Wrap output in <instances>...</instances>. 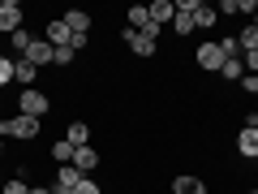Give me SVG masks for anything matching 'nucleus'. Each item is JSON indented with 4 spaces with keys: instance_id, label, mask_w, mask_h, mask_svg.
Returning a JSON list of instances; mask_svg holds the SVG:
<instances>
[{
    "instance_id": "2",
    "label": "nucleus",
    "mask_w": 258,
    "mask_h": 194,
    "mask_svg": "<svg viewBox=\"0 0 258 194\" xmlns=\"http://www.w3.org/2000/svg\"><path fill=\"white\" fill-rule=\"evenodd\" d=\"M18 112H22V117L43 121L47 112H52V95H47V91H39V86H30V91H18Z\"/></svg>"
},
{
    "instance_id": "22",
    "label": "nucleus",
    "mask_w": 258,
    "mask_h": 194,
    "mask_svg": "<svg viewBox=\"0 0 258 194\" xmlns=\"http://www.w3.org/2000/svg\"><path fill=\"white\" fill-rule=\"evenodd\" d=\"M0 194H30V185H26V177H9L0 185Z\"/></svg>"
},
{
    "instance_id": "33",
    "label": "nucleus",
    "mask_w": 258,
    "mask_h": 194,
    "mask_svg": "<svg viewBox=\"0 0 258 194\" xmlns=\"http://www.w3.org/2000/svg\"><path fill=\"white\" fill-rule=\"evenodd\" d=\"M245 194H258V185H249V190H245Z\"/></svg>"
},
{
    "instance_id": "6",
    "label": "nucleus",
    "mask_w": 258,
    "mask_h": 194,
    "mask_svg": "<svg viewBox=\"0 0 258 194\" xmlns=\"http://www.w3.org/2000/svg\"><path fill=\"white\" fill-rule=\"evenodd\" d=\"M78 185H82V173H78L74 164H60V168H56V181L47 185V190H52V194H74Z\"/></svg>"
},
{
    "instance_id": "20",
    "label": "nucleus",
    "mask_w": 258,
    "mask_h": 194,
    "mask_svg": "<svg viewBox=\"0 0 258 194\" xmlns=\"http://www.w3.org/2000/svg\"><path fill=\"white\" fill-rule=\"evenodd\" d=\"M237 43H241V52H258V26L245 22V26L237 30Z\"/></svg>"
},
{
    "instance_id": "9",
    "label": "nucleus",
    "mask_w": 258,
    "mask_h": 194,
    "mask_svg": "<svg viewBox=\"0 0 258 194\" xmlns=\"http://www.w3.org/2000/svg\"><path fill=\"white\" fill-rule=\"evenodd\" d=\"M237 156L241 160H258V129H249V125L237 129Z\"/></svg>"
},
{
    "instance_id": "12",
    "label": "nucleus",
    "mask_w": 258,
    "mask_h": 194,
    "mask_svg": "<svg viewBox=\"0 0 258 194\" xmlns=\"http://www.w3.org/2000/svg\"><path fill=\"white\" fill-rule=\"evenodd\" d=\"M172 194H207V181L194 173H181V177H172Z\"/></svg>"
},
{
    "instance_id": "28",
    "label": "nucleus",
    "mask_w": 258,
    "mask_h": 194,
    "mask_svg": "<svg viewBox=\"0 0 258 194\" xmlns=\"http://www.w3.org/2000/svg\"><path fill=\"white\" fill-rule=\"evenodd\" d=\"M241 65H245V74H258V52H241Z\"/></svg>"
},
{
    "instance_id": "30",
    "label": "nucleus",
    "mask_w": 258,
    "mask_h": 194,
    "mask_svg": "<svg viewBox=\"0 0 258 194\" xmlns=\"http://www.w3.org/2000/svg\"><path fill=\"white\" fill-rule=\"evenodd\" d=\"M237 13H249V18H254V13H258V0H237Z\"/></svg>"
},
{
    "instance_id": "10",
    "label": "nucleus",
    "mask_w": 258,
    "mask_h": 194,
    "mask_svg": "<svg viewBox=\"0 0 258 194\" xmlns=\"http://www.w3.org/2000/svg\"><path fill=\"white\" fill-rule=\"evenodd\" d=\"M60 22L74 30V35H91V22H95V18H91L86 9H64V13H60Z\"/></svg>"
},
{
    "instance_id": "26",
    "label": "nucleus",
    "mask_w": 258,
    "mask_h": 194,
    "mask_svg": "<svg viewBox=\"0 0 258 194\" xmlns=\"http://www.w3.org/2000/svg\"><path fill=\"white\" fill-rule=\"evenodd\" d=\"M74 47H56V56H52V65H74Z\"/></svg>"
},
{
    "instance_id": "35",
    "label": "nucleus",
    "mask_w": 258,
    "mask_h": 194,
    "mask_svg": "<svg viewBox=\"0 0 258 194\" xmlns=\"http://www.w3.org/2000/svg\"><path fill=\"white\" fill-rule=\"evenodd\" d=\"M0 56H5V47H0Z\"/></svg>"
},
{
    "instance_id": "31",
    "label": "nucleus",
    "mask_w": 258,
    "mask_h": 194,
    "mask_svg": "<svg viewBox=\"0 0 258 194\" xmlns=\"http://www.w3.org/2000/svg\"><path fill=\"white\" fill-rule=\"evenodd\" d=\"M241 86H245L249 95H258V74H245V78H241Z\"/></svg>"
},
{
    "instance_id": "29",
    "label": "nucleus",
    "mask_w": 258,
    "mask_h": 194,
    "mask_svg": "<svg viewBox=\"0 0 258 194\" xmlns=\"http://www.w3.org/2000/svg\"><path fill=\"white\" fill-rule=\"evenodd\" d=\"M215 9H220V18H237V0H220Z\"/></svg>"
},
{
    "instance_id": "24",
    "label": "nucleus",
    "mask_w": 258,
    "mask_h": 194,
    "mask_svg": "<svg viewBox=\"0 0 258 194\" xmlns=\"http://www.w3.org/2000/svg\"><path fill=\"white\" fill-rule=\"evenodd\" d=\"M13 61H18V56H9V52L0 56V86H9V82H13Z\"/></svg>"
},
{
    "instance_id": "18",
    "label": "nucleus",
    "mask_w": 258,
    "mask_h": 194,
    "mask_svg": "<svg viewBox=\"0 0 258 194\" xmlns=\"http://www.w3.org/2000/svg\"><path fill=\"white\" fill-rule=\"evenodd\" d=\"M74 156H78V147H74L69 138H56V142H52V160H56V168H60V164H74Z\"/></svg>"
},
{
    "instance_id": "3",
    "label": "nucleus",
    "mask_w": 258,
    "mask_h": 194,
    "mask_svg": "<svg viewBox=\"0 0 258 194\" xmlns=\"http://www.w3.org/2000/svg\"><path fill=\"white\" fill-rule=\"evenodd\" d=\"M194 61H198V69H203V74H220L228 56L220 52V39H203V43H198V52H194Z\"/></svg>"
},
{
    "instance_id": "5",
    "label": "nucleus",
    "mask_w": 258,
    "mask_h": 194,
    "mask_svg": "<svg viewBox=\"0 0 258 194\" xmlns=\"http://www.w3.org/2000/svg\"><path fill=\"white\" fill-rule=\"evenodd\" d=\"M120 39H125V47H129V52H134V56H138V61H147V56H155L159 52V43H155V39H147V35H138V30H120Z\"/></svg>"
},
{
    "instance_id": "23",
    "label": "nucleus",
    "mask_w": 258,
    "mask_h": 194,
    "mask_svg": "<svg viewBox=\"0 0 258 194\" xmlns=\"http://www.w3.org/2000/svg\"><path fill=\"white\" fill-rule=\"evenodd\" d=\"M172 30H176V35H189V30H194V13H176V18H172Z\"/></svg>"
},
{
    "instance_id": "8",
    "label": "nucleus",
    "mask_w": 258,
    "mask_h": 194,
    "mask_svg": "<svg viewBox=\"0 0 258 194\" xmlns=\"http://www.w3.org/2000/svg\"><path fill=\"white\" fill-rule=\"evenodd\" d=\"M43 39H47L52 47H69V43H74V30L64 26L60 18H47V26H43Z\"/></svg>"
},
{
    "instance_id": "27",
    "label": "nucleus",
    "mask_w": 258,
    "mask_h": 194,
    "mask_svg": "<svg viewBox=\"0 0 258 194\" xmlns=\"http://www.w3.org/2000/svg\"><path fill=\"white\" fill-rule=\"evenodd\" d=\"M74 194H103V190H99V181H95V177H82V185H78Z\"/></svg>"
},
{
    "instance_id": "34",
    "label": "nucleus",
    "mask_w": 258,
    "mask_h": 194,
    "mask_svg": "<svg viewBox=\"0 0 258 194\" xmlns=\"http://www.w3.org/2000/svg\"><path fill=\"white\" fill-rule=\"evenodd\" d=\"M0 160H5V142H0Z\"/></svg>"
},
{
    "instance_id": "16",
    "label": "nucleus",
    "mask_w": 258,
    "mask_h": 194,
    "mask_svg": "<svg viewBox=\"0 0 258 194\" xmlns=\"http://www.w3.org/2000/svg\"><path fill=\"white\" fill-rule=\"evenodd\" d=\"M215 22H220V9H215V5H203V0H198V13H194V26H198V30H211Z\"/></svg>"
},
{
    "instance_id": "17",
    "label": "nucleus",
    "mask_w": 258,
    "mask_h": 194,
    "mask_svg": "<svg viewBox=\"0 0 258 194\" xmlns=\"http://www.w3.org/2000/svg\"><path fill=\"white\" fill-rule=\"evenodd\" d=\"M125 26L142 35V30L151 26V9H147V5H129V22H125Z\"/></svg>"
},
{
    "instance_id": "14",
    "label": "nucleus",
    "mask_w": 258,
    "mask_h": 194,
    "mask_svg": "<svg viewBox=\"0 0 258 194\" xmlns=\"http://www.w3.org/2000/svg\"><path fill=\"white\" fill-rule=\"evenodd\" d=\"M147 9H151V22H155V26H172V18H176L172 0H155V5H147Z\"/></svg>"
},
{
    "instance_id": "32",
    "label": "nucleus",
    "mask_w": 258,
    "mask_h": 194,
    "mask_svg": "<svg viewBox=\"0 0 258 194\" xmlns=\"http://www.w3.org/2000/svg\"><path fill=\"white\" fill-rule=\"evenodd\" d=\"M30 194H52V190H47V185H30Z\"/></svg>"
},
{
    "instance_id": "15",
    "label": "nucleus",
    "mask_w": 258,
    "mask_h": 194,
    "mask_svg": "<svg viewBox=\"0 0 258 194\" xmlns=\"http://www.w3.org/2000/svg\"><path fill=\"white\" fill-rule=\"evenodd\" d=\"M64 138L74 142V147H91V125H86V121H69Z\"/></svg>"
},
{
    "instance_id": "25",
    "label": "nucleus",
    "mask_w": 258,
    "mask_h": 194,
    "mask_svg": "<svg viewBox=\"0 0 258 194\" xmlns=\"http://www.w3.org/2000/svg\"><path fill=\"white\" fill-rule=\"evenodd\" d=\"M220 52H224V56H241V43H237V35H224V39H220Z\"/></svg>"
},
{
    "instance_id": "7",
    "label": "nucleus",
    "mask_w": 258,
    "mask_h": 194,
    "mask_svg": "<svg viewBox=\"0 0 258 194\" xmlns=\"http://www.w3.org/2000/svg\"><path fill=\"white\" fill-rule=\"evenodd\" d=\"M52 56H56V47L47 43L43 35H35V43L26 47V56H22V61H30V65H35V69H43V65H52Z\"/></svg>"
},
{
    "instance_id": "1",
    "label": "nucleus",
    "mask_w": 258,
    "mask_h": 194,
    "mask_svg": "<svg viewBox=\"0 0 258 194\" xmlns=\"http://www.w3.org/2000/svg\"><path fill=\"white\" fill-rule=\"evenodd\" d=\"M39 129H43V121H35V117H0V138H22V142H30V138H39Z\"/></svg>"
},
{
    "instance_id": "13",
    "label": "nucleus",
    "mask_w": 258,
    "mask_h": 194,
    "mask_svg": "<svg viewBox=\"0 0 258 194\" xmlns=\"http://www.w3.org/2000/svg\"><path fill=\"white\" fill-rule=\"evenodd\" d=\"M13 82H18L22 91H30V82H39V69H35L30 61H22V56H18V61H13Z\"/></svg>"
},
{
    "instance_id": "21",
    "label": "nucleus",
    "mask_w": 258,
    "mask_h": 194,
    "mask_svg": "<svg viewBox=\"0 0 258 194\" xmlns=\"http://www.w3.org/2000/svg\"><path fill=\"white\" fill-rule=\"evenodd\" d=\"M30 43H35V35H30L26 26H22V30H13V35H9V47H13L18 56H26V47H30Z\"/></svg>"
},
{
    "instance_id": "4",
    "label": "nucleus",
    "mask_w": 258,
    "mask_h": 194,
    "mask_svg": "<svg viewBox=\"0 0 258 194\" xmlns=\"http://www.w3.org/2000/svg\"><path fill=\"white\" fill-rule=\"evenodd\" d=\"M22 26H26V9L18 0H0V35H13Z\"/></svg>"
},
{
    "instance_id": "19",
    "label": "nucleus",
    "mask_w": 258,
    "mask_h": 194,
    "mask_svg": "<svg viewBox=\"0 0 258 194\" xmlns=\"http://www.w3.org/2000/svg\"><path fill=\"white\" fill-rule=\"evenodd\" d=\"M220 78H224V82H241V78H245V65H241V56H228V61H224Z\"/></svg>"
},
{
    "instance_id": "11",
    "label": "nucleus",
    "mask_w": 258,
    "mask_h": 194,
    "mask_svg": "<svg viewBox=\"0 0 258 194\" xmlns=\"http://www.w3.org/2000/svg\"><path fill=\"white\" fill-rule=\"evenodd\" d=\"M74 168H78L82 177H95V168H99V151H95V142H91V147H78Z\"/></svg>"
}]
</instances>
